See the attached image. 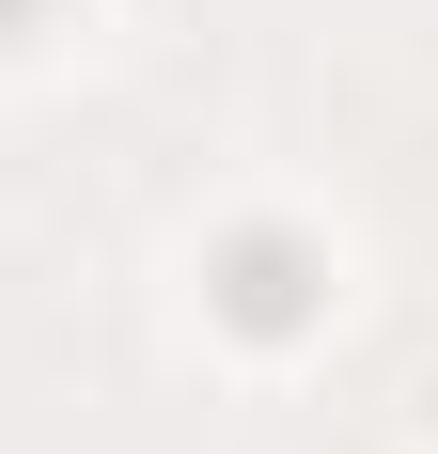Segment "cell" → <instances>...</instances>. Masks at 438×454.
<instances>
[{"mask_svg": "<svg viewBox=\"0 0 438 454\" xmlns=\"http://www.w3.org/2000/svg\"><path fill=\"white\" fill-rule=\"evenodd\" d=\"M313 298H329V267H313V235H282V220L219 235V314H235V329H298Z\"/></svg>", "mask_w": 438, "mask_h": 454, "instance_id": "6da1fadb", "label": "cell"}, {"mask_svg": "<svg viewBox=\"0 0 438 454\" xmlns=\"http://www.w3.org/2000/svg\"><path fill=\"white\" fill-rule=\"evenodd\" d=\"M16 32H47V0H0V47H16Z\"/></svg>", "mask_w": 438, "mask_h": 454, "instance_id": "7a4b0ae2", "label": "cell"}]
</instances>
